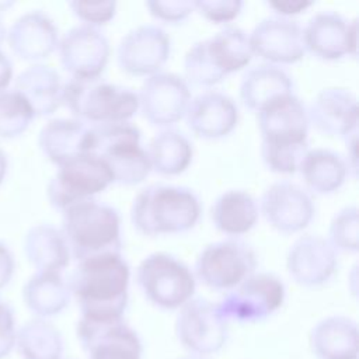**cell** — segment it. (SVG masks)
Masks as SVG:
<instances>
[{
	"mask_svg": "<svg viewBox=\"0 0 359 359\" xmlns=\"http://www.w3.org/2000/svg\"><path fill=\"white\" fill-rule=\"evenodd\" d=\"M306 52L321 60H338L356 56L358 22L338 11L316 13L303 27Z\"/></svg>",
	"mask_w": 359,
	"mask_h": 359,
	"instance_id": "18",
	"label": "cell"
},
{
	"mask_svg": "<svg viewBox=\"0 0 359 359\" xmlns=\"http://www.w3.org/2000/svg\"><path fill=\"white\" fill-rule=\"evenodd\" d=\"M146 7L151 17L167 24L181 22L195 11L191 0H149Z\"/></svg>",
	"mask_w": 359,
	"mask_h": 359,
	"instance_id": "38",
	"label": "cell"
},
{
	"mask_svg": "<svg viewBox=\"0 0 359 359\" xmlns=\"http://www.w3.org/2000/svg\"><path fill=\"white\" fill-rule=\"evenodd\" d=\"M202 215L199 196L187 187L150 184L142 188L130 206V222L143 236L181 234L196 226Z\"/></svg>",
	"mask_w": 359,
	"mask_h": 359,
	"instance_id": "3",
	"label": "cell"
},
{
	"mask_svg": "<svg viewBox=\"0 0 359 359\" xmlns=\"http://www.w3.org/2000/svg\"><path fill=\"white\" fill-rule=\"evenodd\" d=\"M258 208L268 224L282 234H294L304 230L316 215L311 194L289 180L269 184L261 195Z\"/></svg>",
	"mask_w": 359,
	"mask_h": 359,
	"instance_id": "13",
	"label": "cell"
},
{
	"mask_svg": "<svg viewBox=\"0 0 359 359\" xmlns=\"http://www.w3.org/2000/svg\"><path fill=\"white\" fill-rule=\"evenodd\" d=\"M142 132L132 122L102 123L90 126V153L107 163L114 182L137 185L151 172Z\"/></svg>",
	"mask_w": 359,
	"mask_h": 359,
	"instance_id": "7",
	"label": "cell"
},
{
	"mask_svg": "<svg viewBox=\"0 0 359 359\" xmlns=\"http://www.w3.org/2000/svg\"><path fill=\"white\" fill-rule=\"evenodd\" d=\"M7 168H8V160H7V156H6L4 150L0 147V185L6 178Z\"/></svg>",
	"mask_w": 359,
	"mask_h": 359,
	"instance_id": "44",
	"label": "cell"
},
{
	"mask_svg": "<svg viewBox=\"0 0 359 359\" xmlns=\"http://www.w3.org/2000/svg\"><path fill=\"white\" fill-rule=\"evenodd\" d=\"M63 105L73 118L94 126L130 122L139 111L137 93L104 79H69L65 81Z\"/></svg>",
	"mask_w": 359,
	"mask_h": 359,
	"instance_id": "6",
	"label": "cell"
},
{
	"mask_svg": "<svg viewBox=\"0 0 359 359\" xmlns=\"http://www.w3.org/2000/svg\"><path fill=\"white\" fill-rule=\"evenodd\" d=\"M6 38L11 50L27 62L49 57L57 49L60 39L55 21L43 11H29L18 17Z\"/></svg>",
	"mask_w": 359,
	"mask_h": 359,
	"instance_id": "23",
	"label": "cell"
},
{
	"mask_svg": "<svg viewBox=\"0 0 359 359\" xmlns=\"http://www.w3.org/2000/svg\"><path fill=\"white\" fill-rule=\"evenodd\" d=\"M15 344L24 359H60L63 344L56 327L43 318H35L22 325Z\"/></svg>",
	"mask_w": 359,
	"mask_h": 359,
	"instance_id": "33",
	"label": "cell"
},
{
	"mask_svg": "<svg viewBox=\"0 0 359 359\" xmlns=\"http://www.w3.org/2000/svg\"><path fill=\"white\" fill-rule=\"evenodd\" d=\"M310 125L334 137H348L358 132V98L345 87L321 88L307 107Z\"/></svg>",
	"mask_w": 359,
	"mask_h": 359,
	"instance_id": "22",
	"label": "cell"
},
{
	"mask_svg": "<svg viewBox=\"0 0 359 359\" xmlns=\"http://www.w3.org/2000/svg\"><path fill=\"white\" fill-rule=\"evenodd\" d=\"M299 172L304 188L311 194L328 195L338 191L349 175L345 157L327 147L309 149L304 154Z\"/></svg>",
	"mask_w": 359,
	"mask_h": 359,
	"instance_id": "26",
	"label": "cell"
},
{
	"mask_svg": "<svg viewBox=\"0 0 359 359\" xmlns=\"http://www.w3.org/2000/svg\"><path fill=\"white\" fill-rule=\"evenodd\" d=\"M24 252L36 271L62 272L72 259L60 229L48 223L35 224L27 231Z\"/></svg>",
	"mask_w": 359,
	"mask_h": 359,
	"instance_id": "29",
	"label": "cell"
},
{
	"mask_svg": "<svg viewBox=\"0 0 359 359\" xmlns=\"http://www.w3.org/2000/svg\"><path fill=\"white\" fill-rule=\"evenodd\" d=\"M77 337L90 359H140L137 334L121 320L94 321L80 317Z\"/></svg>",
	"mask_w": 359,
	"mask_h": 359,
	"instance_id": "20",
	"label": "cell"
},
{
	"mask_svg": "<svg viewBox=\"0 0 359 359\" xmlns=\"http://www.w3.org/2000/svg\"><path fill=\"white\" fill-rule=\"evenodd\" d=\"M130 266L121 252H105L77 261L67 279L83 318L121 320L128 307Z\"/></svg>",
	"mask_w": 359,
	"mask_h": 359,
	"instance_id": "1",
	"label": "cell"
},
{
	"mask_svg": "<svg viewBox=\"0 0 359 359\" xmlns=\"http://www.w3.org/2000/svg\"><path fill=\"white\" fill-rule=\"evenodd\" d=\"M114 182L109 167L98 156L87 153L57 167L50 178L46 195L49 203L65 210L79 202L95 199Z\"/></svg>",
	"mask_w": 359,
	"mask_h": 359,
	"instance_id": "10",
	"label": "cell"
},
{
	"mask_svg": "<svg viewBox=\"0 0 359 359\" xmlns=\"http://www.w3.org/2000/svg\"><path fill=\"white\" fill-rule=\"evenodd\" d=\"M294 84L290 74L280 66L259 63L245 69L241 76L238 94L241 102L257 112L271 100L293 93Z\"/></svg>",
	"mask_w": 359,
	"mask_h": 359,
	"instance_id": "27",
	"label": "cell"
},
{
	"mask_svg": "<svg viewBox=\"0 0 359 359\" xmlns=\"http://www.w3.org/2000/svg\"><path fill=\"white\" fill-rule=\"evenodd\" d=\"M15 268L14 257L8 247L0 243V289L4 287L13 278Z\"/></svg>",
	"mask_w": 359,
	"mask_h": 359,
	"instance_id": "41",
	"label": "cell"
},
{
	"mask_svg": "<svg viewBox=\"0 0 359 359\" xmlns=\"http://www.w3.org/2000/svg\"><path fill=\"white\" fill-rule=\"evenodd\" d=\"M29 102L14 88L0 91V139L22 135L35 118Z\"/></svg>",
	"mask_w": 359,
	"mask_h": 359,
	"instance_id": "34",
	"label": "cell"
},
{
	"mask_svg": "<svg viewBox=\"0 0 359 359\" xmlns=\"http://www.w3.org/2000/svg\"><path fill=\"white\" fill-rule=\"evenodd\" d=\"M60 231L76 261L122 250L121 215L114 206L97 199L65 209Z\"/></svg>",
	"mask_w": 359,
	"mask_h": 359,
	"instance_id": "5",
	"label": "cell"
},
{
	"mask_svg": "<svg viewBox=\"0 0 359 359\" xmlns=\"http://www.w3.org/2000/svg\"><path fill=\"white\" fill-rule=\"evenodd\" d=\"M70 10L73 14L83 21V24L98 28L100 25L108 24L114 20L118 8V3L114 0L108 1H70Z\"/></svg>",
	"mask_w": 359,
	"mask_h": 359,
	"instance_id": "36",
	"label": "cell"
},
{
	"mask_svg": "<svg viewBox=\"0 0 359 359\" xmlns=\"http://www.w3.org/2000/svg\"><path fill=\"white\" fill-rule=\"evenodd\" d=\"M261 157L275 174H294L309 150L307 107L294 94L279 95L257 112Z\"/></svg>",
	"mask_w": 359,
	"mask_h": 359,
	"instance_id": "2",
	"label": "cell"
},
{
	"mask_svg": "<svg viewBox=\"0 0 359 359\" xmlns=\"http://www.w3.org/2000/svg\"><path fill=\"white\" fill-rule=\"evenodd\" d=\"M257 199L244 189H229L220 194L210 208L213 226L226 236L237 238L247 234L258 222Z\"/></svg>",
	"mask_w": 359,
	"mask_h": 359,
	"instance_id": "28",
	"label": "cell"
},
{
	"mask_svg": "<svg viewBox=\"0 0 359 359\" xmlns=\"http://www.w3.org/2000/svg\"><path fill=\"white\" fill-rule=\"evenodd\" d=\"M136 282L144 297L164 310L182 307L196 290L194 271L181 258L164 251L151 252L139 262Z\"/></svg>",
	"mask_w": 359,
	"mask_h": 359,
	"instance_id": "8",
	"label": "cell"
},
{
	"mask_svg": "<svg viewBox=\"0 0 359 359\" xmlns=\"http://www.w3.org/2000/svg\"><path fill=\"white\" fill-rule=\"evenodd\" d=\"M17 339L13 309L0 300V359L7 356L14 348Z\"/></svg>",
	"mask_w": 359,
	"mask_h": 359,
	"instance_id": "39",
	"label": "cell"
},
{
	"mask_svg": "<svg viewBox=\"0 0 359 359\" xmlns=\"http://www.w3.org/2000/svg\"><path fill=\"white\" fill-rule=\"evenodd\" d=\"M356 144H358V132L348 136L346 137V157H345V161L348 164V168H349V172L352 171V174L356 177V172H358V153H356Z\"/></svg>",
	"mask_w": 359,
	"mask_h": 359,
	"instance_id": "42",
	"label": "cell"
},
{
	"mask_svg": "<svg viewBox=\"0 0 359 359\" xmlns=\"http://www.w3.org/2000/svg\"><path fill=\"white\" fill-rule=\"evenodd\" d=\"M175 330L181 344L196 355L219 351L227 338V321L205 297H192L180 307Z\"/></svg>",
	"mask_w": 359,
	"mask_h": 359,
	"instance_id": "16",
	"label": "cell"
},
{
	"mask_svg": "<svg viewBox=\"0 0 359 359\" xmlns=\"http://www.w3.org/2000/svg\"><path fill=\"white\" fill-rule=\"evenodd\" d=\"M11 80H13V65L10 59L0 49V91L7 90Z\"/></svg>",
	"mask_w": 359,
	"mask_h": 359,
	"instance_id": "43",
	"label": "cell"
},
{
	"mask_svg": "<svg viewBox=\"0 0 359 359\" xmlns=\"http://www.w3.org/2000/svg\"><path fill=\"white\" fill-rule=\"evenodd\" d=\"M285 293V285L279 276L271 272H254L227 290L216 306L226 321H262L283 304Z\"/></svg>",
	"mask_w": 359,
	"mask_h": 359,
	"instance_id": "11",
	"label": "cell"
},
{
	"mask_svg": "<svg viewBox=\"0 0 359 359\" xmlns=\"http://www.w3.org/2000/svg\"><path fill=\"white\" fill-rule=\"evenodd\" d=\"M146 151L151 170L167 177L182 174L194 157L191 140L172 128H164L157 132L150 139Z\"/></svg>",
	"mask_w": 359,
	"mask_h": 359,
	"instance_id": "32",
	"label": "cell"
},
{
	"mask_svg": "<svg viewBox=\"0 0 359 359\" xmlns=\"http://www.w3.org/2000/svg\"><path fill=\"white\" fill-rule=\"evenodd\" d=\"M171 53V38L156 24H143L126 32L116 48V60L122 72L149 77L161 72Z\"/></svg>",
	"mask_w": 359,
	"mask_h": 359,
	"instance_id": "15",
	"label": "cell"
},
{
	"mask_svg": "<svg viewBox=\"0 0 359 359\" xmlns=\"http://www.w3.org/2000/svg\"><path fill=\"white\" fill-rule=\"evenodd\" d=\"M248 41L252 56L275 66L293 65L306 55L303 27L287 17L262 18L248 34Z\"/></svg>",
	"mask_w": 359,
	"mask_h": 359,
	"instance_id": "17",
	"label": "cell"
},
{
	"mask_svg": "<svg viewBox=\"0 0 359 359\" xmlns=\"http://www.w3.org/2000/svg\"><path fill=\"white\" fill-rule=\"evenodd\" d=\"M311 346L320 359H356L358 327L344 316L321 320L311 331Z\"/></svg>",
	"mask_w": 359,
	"mask_h": 359,
	"instance_id": "30",
	"label": "cell"
},
{
	"mask_svg": "<svg viewBox=\"0 0 359 359\" xmlns=\"http://www.w3.org/2000/svg\"><path fill=\"white\" fill-rule=\"evenodd\" d=\"M39 149L57 167L90 153V125L76 118L48 121L38 136Z\"/></svg>",
	"mask_w": 359,
	"mask_h": 359,
	"instance_id": "24",
	"label": "cell"
},
{
	"mask_svg": "<svg viewBox=\"0 0 359 359\" xmlns=\"http://www.w3.org/2000/svg\"><path fill=\"white\" fill-rule=\"evenodd\" d=\"M6 35H7L6 27H4V24H3V22H1V20H0V46H1V43L4 42V39H6Z\"/></svg>",
	"mask_w": 359,
	"mask_h": 359,
	"instance_id": "45",
	"label": "cell"
},
{
	"mask_svg": "<svg viewBox=\"0 0 359 359\" xmlns=\"http://www.w3.org/2000/svg\"><path fill=\"white\" fill-rule=\"evenodd\" d=\"M194 6L205 20L226 27L240 15L244 3L241 0H196Z\"/></svg>",
	"mask_w": 359,
	"mask_h": 359,
	"instance_id": "37",
	"label": "cell"
},
{
	"mask_svg": "<svg viewBox=\"0 0 359 359\" xmlns=\"http://www.w3.org/2000/svg\"><path fill=\"white\" fill-rule=\"evenodd\" d=\"M191 98L187 80L172 72H158L146 77L137 91L139 111L143 118L163 129L185 116Z\"/></svg>",
	"mask_w": 359,
	"mask_h": 359,
	"instance_id": "12",
	"label": "cell"
},
{
	"mask_svg": "<svg viewBox=\"0 0 359 359\" xmlns=\"http://www.w3.org/2000/svg\"><path fill=\"white\" fill-rule=\"evenodd\" d=\"M70 289L62 272L36 271L24 285L25 306L39 317L59 314L70 302Z\"/></svg>",
	"mask_w": 359,
	"mask_h": 359,
	"instance_id": "31",
	"label": "cell"
},
{
	"mask_svg": "<svg viewBox=\"0 0 359 359\" xmlns=\"http://www.w3.org/2000/svg\"><path fill=\"white\" fill-rule=\"evenodd\" d=\"M254 248L240 238L210 243L198 254L194 275L213 290H230L257 272Z\"/></svg>",
	"mask_w": 359,
	"mask_h": 359,
	"instance_id": "9",
	"label": "cell"
},
{
	"mask_svg": "<svg viewBox=\"0 0 359 359\" xmlns=\"http://www.w3.org/2000/svg\"><path fill=\"white\" fill-rule=\"evenodd\" d=\"M251 59L248 34L240 27L226 25L187 50L182 77L188 84L209 88L247 69Z\"/></svg>",
	"mask_w": 359,
	"mask_h": 359,
	"instance_id": "4",
	"label": "cell"
},
{
	"mask_svg": "<svg viewBox=\"0 0 359 359\" xmlns=\"http://www.w3.org/2000/svg\"><path fill=\"white\" fill-rule=\"evenodd\" d=\"M59 59L70 79H100L105 72L111 45L104 32L95 27L79 24L63 34L57 45Z\"/></svg>",
	"mask_w": 359,
	"mask_h": 359,
	"instance_id": "14",
	"label": "cell"
},
{
	"mask_svg": "<svg viewBox=\"0 0 359 359\" xmlns=\"http://www.w3.org/2000/svg\"><path fill=\"white\" fill-rule=\"evenodd\" d=\"M184 118L195 136L215 140L226 137L236 129L240 111L229 94L205 90L191 98Z\"/></svg>",
	"mask_w": 359,
	"mask_h": 359,
	"instance_id": "21",
	"label": "cell"
},
{
	"mask_svg": "<svg viewBox=\"0 0 359 359\" xmlns=\"http://www.w3.org/2000/svg\"><path fill=\"white\" fill-rule=\"evenodd\" d=\"M181 359H202V358L196 356V355H192V356H185V358H181Z\"/></svg>",
	"mask_w": 359,
	"mask_h": 359,
	"instance_id": "46",
	"label": "cell"
},
{
	"mask_svg": "<svg viewBox=\"0 0 359 359\" xmlns=\"http://www.w3.org/2000/svg\"><path fill=\"white\" fill-rule=\"evenodd\" d=\"M65 81L50 66L32 65L15 79L14 90L32 107L35 115L48 116L63 105Z\"/></svg>",
	"mask_w": 359,
	"mask_h": 359,
	"instance_id": "25",
	"label": "cell"
},
{
	"mask_svg": "<svg viewBox=\"0 0 359 359\" xmlns=\"http://www.w3.org/2000/svg\"><path fill=\"white\" fill-rule=\"evenodd\" d=\"M327 238L337 251L356 252L359 245V210L356 205H348L335 212L330 222Z\"/></svg>",
	"mask_w": 359,
	"mask_h": 359,
	"instance_id": "35",
	"label": "cell"
},
{
	"mask_svg": "<svg viewBox=\"0 0 359 359\" xmlns=\"http://www.w3.org/2000/svg\"><path fill=\"white\" fill-rule=\"evenodd\" d=\"M338 251L318 234H303L296 238L286 254L289 276L300 286L318 287L337 272Z\"/></svg>",
	"mask_w": 359,
	"mask_h": 359,
	"instance_id": "19",
	"label": "cell"
},
{
	"mask_svg": "<svg viewBox=\"0 0 359 359\" xmlns=\"http://www.w3.org/2000/svg\"><path fill=\"white\" fill-rule=\"evenodd\" d=\"M266 4L276 13V15L290 18V15H296L306 11L314 3L307 0H271Z\"/></svg>",
	"mask_w": 359,
	"mask_h": 359,
	"instance_id": "40",
	"label": "cell"
}]
</instances>
